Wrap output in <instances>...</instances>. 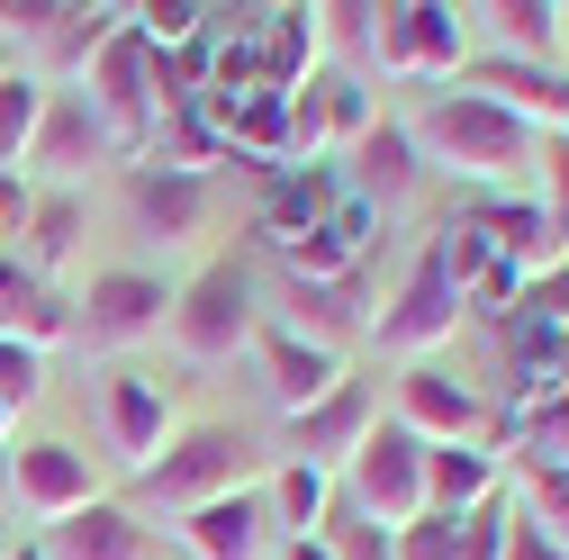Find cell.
<instances>
[{
  "instance_id": "7bdbcfd3",
  "label": "cell",
  "mask_w": 569,
  "mask_h": 560,
  "mask_svg": "<svg viewBox=\"0 0 569 560\" xmlns=\"http://www.w3.org/2000/svg\"><path fill=\"white\" fill-rule=\"evenodd\" d=\"M0 507H10V452H0Z\"/></svg>"
},
{
  "instance_id": "ab89813d",
  "label": "cell",
  "mask_w": 569,
  "mask_h": 560,
  "mask_svg": "<svg viewBox=\"0 0 569 560\" xmlns=\"http://www.w3.org/2000/svg\"><path fill=\"white\" fill-rule=\"evenodd\" d=\"M10 73H28V63H19V46H10V37H0V82H10Z\"/></svg>"
},
{
  "instance_id": "3957f363",
  "label": "cell",
  "mask_w": 569,
  "mask_h": 560,
  "mask_svg": "<svg viewBox=\"0 0 569 560\" xmlns=\"http://www.w3.org/2000/svg\"><path fill=\"white\" fill-rule=\"evenodd\" d=\"M253 334H262V280L244 253H218V262H199L181 290H172V343H181V362H236L253 353Z\"/></svg>"
},
{
  "instance_id": "ee69618b",
  "label": "cell",
  "mask_w": 569,
  "mask_h": 560,
  "mask_svg": "<svg viewBox=\"0 0 569 560\" xmlns=\"http://www.w3.org/2000/svg\"><path fill=\"white\" fill-rule=\"evenodd\" d=\"M0 560H10V542H0Z\"/></svg>"
},
{
  "instance_id": "44dd1931",
  "label": "cell",
  "mask_w": 569,
  "mask_h": 560,
  "mask_svg": "<svg viewBox=\"0 0 569 560\" xmlns=\"http://www.w3.org/2000/svg\"><path fill=\"white\" fill-rule=\"evenodd\" d=\"M371 271H343V280H290V334L308 343H335L343 353V334L352 326H371Z\"/></svg>"
},
{
  "instance_id": "30bf717a",
  "label": "cell",
  "mask_w": 569,
  "mask_h": 560,
  "mask_svg": "<svg viewBox=\"0 0 569 560\" xmlns=\"http://www.w3.org/2000/svg\"><path fill=\"white\" fill-rule=\"evenodd\" d=\"M371 63L380 73H452L461 63V10L443 0H380V37H371Z\"/></svg>"
},
{
  "instance_id": "83f0119b",
  "label": "cell",
  "mask_w": 569,
  "mask_h": 560,
  "mask_svg": "<svg viewBox=\"0 0 569 560\" xmlns=\"http://www.w3.org/2000/svg\"><path fill=\"white\" fill-rule=\"evenodd\" d=\"M37 118H46V82H37V73H10V82H0V172L28 163Z\"/></svg>"
},
{
  "instance_id": "b9f144b4",
  "label": "cell",
  "mask_w": 569,
  "mask_h": 560,
  "mask_svg": "<svg viewBox=\"0 0 569 560\" xmlns=\"http://www.w3.org/2000/svg\"><path fill=\"white\" fill-rule=\"evenodd\" d=\"M10 426H19V416H10V407H0V452H10Z\"/></svg>"
},
{
  "instance_id": "ffe728a7",
  "label": "cell",
  "mask_w": 569,
  "mask_h": 560,
  "mask_svg": "<svg viewBox=\"0 0 569 560\" xmlns=\"http://www.w3.org/2000/svg\"><path fill=\"white\" fill-rule=\"evenodd\" d=\"M488 498H507L488 443H425V516H479Z\"/></svg>"
},
{
  "instance_id": "6da1fadb",
  "label": "cell",
  "mask_w": 569,
  "mask_h": 560,
  "mask_svg": "<svg viewBox=\"0 0 569 560\" xmlns=\"http://www.w3.org/2000/svg\"><path fill=\"white\" fill-rule=\"evenodd\" d=\"M416 154L452 163L479 190H507V181H525L542 163V127H525L516 109H497L479 91H443V100H425V118H416Z\"/></svg>"
},
{
  "instance_id": "4fadbf2b",
  "label": "cell",
  "mask_w": 569,
  "mask_h": 560,
  "mask_svg": "<svg viewBox=\"0 0 569 560\" xmlns=\"http://www.w3.org/2000/svg\"><path fill=\"white\" fill-rule=\"evenodd\" d=\"M371 426H380V398H371V380H343L335 398H317L308 416H290V461H308V470L343 479V461L371 443Z\"/></svg>"
},
{
  "instance_id": "60d3db41",
  "label": "cell",
  "mask_w": 569,
  "mask_h": 560,
  "mask_svg": "<svg viewBox=\"0 0 569 560\" xmlns=\"http://www.w3.org/2000/svg\"><path fill=\"white\" fill-rule=\"evenodd\" d=\"M10 560H46V551H37V542H10Z\"/></svg>"
},
{
  "instance_id": "9a60e30c",
  "label": "cell",
  "mask_w": 569,
  "mask_h": 560,
  "mask_svg": "<svg viewBox=\"0 0 569 560\" xmlns=\"http://www.w3.org/2000/svg\"><path fill=\"white\" fill-rule=\"evenodd\" d=\"M398 426L416 443H479V389L452 380L443 362H407L398 371Z\"/></svg>"
},
{
  "instance_id": "ac0fdd59",
  "label": "cell",
  "mask_w": 569,
  "mask_h": 560,
  "mask_svg": "<svg viewBox=\"0 0 569 560\" xmlns=\"http://www.w3.org/2000/svg\"><path fill=\"white\" fill-rule=\"evenodd\" d=\"M470 91L497 100V109H516L525 127L542 136H569V73H551V63H516V54H479L470 63Z\"/></svg>"
},
{
  "instance_id": "836d02e7",
  "label": "cell",
  "mask_w": 569,
  "mask_h": 560,
  "mask_svg": "<svg viewBox=\"0 0 569 560\" xmlns=\"http://www.w3.org/2000/svg\"><path fill=\"white\" fill-rule=\"evenodd\" d=\"M542 227H551V244L569 253V136H542Z\"/></svg>"
},
{
  "instance_id": "cb8c5ba5",
  "label": "cell",
  "mask_w": 569,
  "mask_h": 560,
  "mask_svg": "<svg viewBox=\"0 0 569 560\" xmlns=\"http://www.w3.org/2000/svg\"><path fill=\"white\" fill-rule=\"evenodd\" d=\"M82 227H91V208H82V190H37V208H28V227H19V262L37 271V280H54L63 262L82 253Z\"/></svg>"
},
{
  "instance_id": "f35d334b",
  "label": "cell",
  "mask_w": 569,
  "mask_h": 560,
  "mask_svg": "<svg viewBox=\"0 0 569 560\" xmlns=\"http://www.w3.org/2000/svg\"><path fill=\"white\" fill-rule=\"evenodd\" d=\"M271 560H335V551H326V542H317V533H308V542H280V551H271Z\"/></svg>"
},
{
  "instance_id": "484cf974",
  "label": "cell",
  "mask_w": 569,
  "mask_h": 560,
  "mask_svg": "<svg viewBox=\"0 0 569 560\" xmlns=\"http://www.w3.org/2000/svg\"><path fill=\"white\" fill-rule=\"evenodd\" d=\"M118 28H127V10H91V0H63L54 37L37 46V54H46V73H73V82H82V63H91V54H100Z\"/></svg>"
},
{
  "instance_id": "8992f818",
  "label": "cell",
  "mask_w": 569,
  "mask_h": 560,
  "mask_svg": "<svg viewBox=\"0 0 569 560\" xmlns=\"http://www.w3.org/2000/svg\"><path fill=\"white\" fill-rule=\"evenodd\" d=\"M163 326H172V290L136 262L91 271V290L73 299V343H91V353H127V343H146Z\"/></svg>"
},
{
  "instance_id": "277c9868",
  "label": "cell",
  "mask_w": 569,
  "mask_h": 560,
  "mask_svg": "<svg viewBox=\"0 0 569 560\" xmlns=\"http://www.w3.org/2000/svg\"><path fill=\"white\" fill-rule=\"evenodd\" d=\"M82 109L100 118V136H109V154L118 163H146V146H154V127H163V100H154V46L136 37V28H118L91 63H82Z\"/></svg>"
},
{
  "instance_id": "5b68a950",
  "label": "cell",
  "mask_w": 569,
  "mask_h": 560,
  "mask_svg": "<svg viewBox=\"0 0 569 560\" xmlns=\"http://www.w3.org/2000/svg\"><path fill=\"white\" fill-rule=\"evenodd\" d=\"M335 498H343L352 516H371L380 533H407V524L425 516V443L398 426V416H380V426H371V443L343 461Z\"/></svg>"
},
{
  "instance_id": "d6a6232c",
  "label": "cell",
  "mask_w": 569,
  "mask_h": 560,
  "mask_svg": "<svg viewBox=\"0 0 569 560\" xmlns=\"http://www.w3.org/2000/svg\"><path fill=\"white\" fill-rule=\"evenodd\" d=\"M46 398V353H37V343H19V334H0V407H37Z\"/></svg>"
},
{
  "instance_id": "f1b7e54d",
  "label": "cell",
  "mask_w": 569,
  "mask_h": 560,
  "mask_svg": "<svg viewBox=\"0 0 569 560\" xmlns=\"http://www.w3.org/2000/svg\"><path fill=\"white\" fill-rule=\"evenodd\" d=\"M208 19H218V10H199V0H146V10H127V28L146 37L154 54H181V46H199V37H208Z\"/></svg>"
},
{
  "instance_id": "e0dca14e",
  "label": "cell",
  "mask_w": 569,
  "mask_h": 560,
  "mask_svg": "<svg viewBox=\"0 0 569 560\" xmlns=\"http://www.w3.org/2000/svg\"><path fill=\"white\" fill-rule=\"evenodd\" d=\"M91 163H118L100 118L82 109V91H46V118H37V146H28V172H46L54 190H73Z\"/></svg>"
},
{
  "instance_id": "8fae6325",
  "label": "cell",
  "mask_w": 569,
  "mask_h": 560,
  "mask_svg": "<svg viewBox=\"0 0 569 560\" xmlns=\"http://www.w3.org/2000/svg\"><path fill=\"white\" fill-rule=\"evenodd\" d=\"M253 362H262V389H271V407H280V416H308L317 398H335V389H343V353H335V343L290 334L280 317H262Z\"/></svg>"
},
{
  "instance_id": "e575fe53",
  "label": "cell",
  "mask_w": 569,
  "mask_h": 560,
  "mask_svg": "<svg viewBox=\"0 0 569 560\" xmlns=\"http://www.w3.org/2000/svg\"><path fill=\"white\" fill-rule=\"evenodd\" d=\"M398 560H461V516H416L398 533Z\"/></svg>"
},
{
  "instance_id": "4dcf8cb0",
  "label": "cell",
  "mask_w": 569,
  "mask_h": 560,
  "mask_svg": "<svg viewBox=\"0 0 569 560\" xmlns=\"http://www.w3.org/2000/svg\"><path fill=\"white\" fill-rule=\"evenodd\" d=\"M335 560H398V533H380L371 516H352L343 498H335V516H326V533H317Z\"/></svg>"
},
{
  "instance_id": "603a6c76",
  "label": "cell",
  "mask_w": 569,
  "mask_h": 560,
  "mask_svg": "<svg viewBox=\"0 0 569 560\" xmlns=\"http://www.w3.org/2000/svg\"><path fill=\"white\" fill-rule=\"evenodd\" d=\"M497 37V54H516V63H560L569 46V10L560 0H488V10H461Z\"/></svg>"
},
{
  "instance_id": "7402d4cb",
  "label": "cell",
  "mask_w": 569,
  "mask_h": 560,
  "mask_svg": "<svg viewBox=\"0 0 569 560\" xmlns=\"http://www.w3.org/2000/svg\"><path fill=\"white\" fill-rule=\"evenodd\" d=\"M0 334H19V343H63L73 334V299L54 290V280H37L19 253H0Z\"/></svg>"
},
{
  "instance_id": "7c38bea8",
  "label": "cell",
  "mask_w": 569,
  "mask_h": 560,
  "mask_svg": "<svg viewBox=\"0 0 569 560\" xmlns=\"http://www.w3.org/2000/svg\"><path fill=\"white\" fill-rule=\"evenodd\" d=\"M100 434H109V452H118L127 479H136V470L172 443V398H163V380H154V371H109V380H100Z\"/></svg>"
},
{
  "instance_id": "2e32d148",
  "label": "cell",
  "mask_w": 569,
  "mask_h": 560,
  "mask_svg": "<svg viewBox=\"0 0 569 560\" xmlns=\"http://www.w3.org/2000/svg\"><path fill=\"white\" fill-rule=\"evenodd\" d=\"M37 551H46V560H163L154 524L136 516L127 498H100V507H82V516L46 524V542H37Z\"/></svg>"
},
{
  "instance_id": "ba28073f",
  "label": "cell",
  "mask_w": 569,
  "mask_h": 560,
  "mask_svg": "<svg viewBox=\"0 0 569 560\" xmlns=\"http://www.w3.org/2000/svg\"><path fill=\"white\" fill-rule=\"evenodd\" d=\"M10 498H19L28 516L63 524V516L100 507V470H91L82 443H63V434H28V443L10 452Z\"/></svg>"
},
{
  "instance_id": "5bb4252c",
  "label": "cell",
  "mask_w": 569,
  "mask_h": 560,
  "mask_svg": "<svg viewBox=\"0 0 569 560\" xmlns=\"http://www.w3.org/2000/svg\"><path fill=\"white\" fill-rule=\"evenodd\" d=\"M172 542H181L190 560H271L280 524H271V507H262V488H236V498H208V507L172 516Z\"/></svg>"
},
{
  "instance_id": "8d00e7d4",
  "label": "cell",
  "mask_w": 569,
  "mask_h": 560,
  "mask_svg": "<svg viewBox=\"0 0 569 560\" xmlns=\"http://www.w3.org/2000/svg\"><path fill=\"white\" fill-rule=\"evenodd\" d=\"M507 560H569V551H560V542H551V533H542V524L507 498Z\"/></svg>"
},
{
  "instance_id": "9c48e42d",
  "label": "cell",
  "mask_w": 569,
  "mask_h": 560,
  "mask_svg": "<svg viewBox=\"0 0 569 560\" xmlns=\"http://www.w3.org/2000/svg\"><path fill=\"white\" fill-rule=\"evenodd\" d=\"M208 208H218V181L199 163H136L127 172V218L146 244H190L208 227Z\"/></svg>"
},
{
  "instance_id": "7a4b0ae2",
  "label": "cell",
  "mask_w": 569,
  "mask_h": 560,
  "mask_svg": "<svg viewBox=\"0 0 569 560\" xmlns=\"http://www.w3.org/2000/svg\"><path fill=\"white\" fill-rule=\"evenodd\" d=\"M262 479V443L244 434V426H181L146 470H136L127 488L136 498L127 507H163V516H190V507H208V498H236V488H253Z\"/></svg>"
},
{
  "instance_id": "d590c367",
  "label": "cell",
  "mask_w": 569,
  "mask_h": 560,
  "mask_svg": "<svg viewBox=\"0 0 569 560\" xmlns=\"http://www.w3.org/2000/svg\"><path fill=\"white\" fill-rule=\"evenodd\" d=\"M461 560H507V498H488L479 516H461Z\"/></svg>"
},
{
  "instance_id": "d4e9b609",
  "label": "cell",
  "mask_w": 569,
  "mask_h": 560,
  "mask_svg": "<svg viewBox=\"0 0 569 560\" xmlns=\"http://www.w3.org/2000/svg\"><path fill=\"white\" fill-rule=\"evenodd\" d=\"M262 507H271V524L290 533V542H308V533H326V516H335V479L308 470V461H280L271 488H262Z\"/></svg>"
},
{
  "instance_id": "f546056e",
  "label": "cell",
  "mask_w": 569,
  "mask_h": 560,
  "mask_svg": "<svg viewBox=\"0 0 569 560\" xmlns=\"http://www.w3.org/2000/svg\"><path fill=\"white\" fill-rule=\"evenodd\" d=\"M516 507H525V516H533V524H542V533L569 551V470H560V461H525Z\"/></svg>"
},
{
  "instance_id": "4316f807",
  "label": "cell",
  "mask_w": 569,
  "mask_h": 560,
  "mask_svg": "<svg viewBox=\"0 0 569 560\" xmlns=\"http://www.w3.org/2000/svg\"><path fill=\"white\" fill-rule=\"evenodd\" d=\"M299 100H308V118H317L326 146H352V136L371 127V91L352 82V73H308V82H299Z\"/></svg>"
},
{
  "instance_id": "1f68e13d",
  "label": "cell",
  "mask_w": 569,
  "mask_h": 560,
  "mask_svg": "<svg viewBox=\"0 0 569 560\" xmlns=\"http://www.w3.org/2000/svg\"><path fill=\"white\" fill-rule=\"evenodd\" d=\"M525 461H560L569 470V380L542 407H525Z\"/></svg>"
},
{
  "instance_id": "74e56055",
  "label": "cell",
  "mask_w": 569,
  "mask_h": 560,
  "mask_svg": "<svg viewBox=\"0 0 569 560\" xmlns=\"http://www.w3.org/2000/svg\"><path fill=\"white\" fill-rule=\"evenodd\" d=\"M28 208H37V190L19 181V172H0V236L19 244V227H28Z\"/></svg>"
},
{
  "instance_id": "52a82bcc",
  "label": "cell",
  "mask_w": 569,
  "mask_h": 560,
  "mask_svg": "<svg viewBox=\"0 0 569 560\" xmlns=\"http://www.w3.org/2000/svg\"><path fill=\"white\" fill-rule=\"evenodd\" d=\"M461 290H452V271H443V253L425 244L416 253V271L398 280V299L371 317V334H380V353H407V362H435L443 343H452V326H461Z\"/></svg>"
},
{
  "instance_id": "d6986e66",
  "label": "cell",
  "mask_w": 569,
  "mask_h": 560,
  "mask_svg": "<svg viewBox=\"0 0 569 560\" xmlns=\"http://www.w3.org/2000/svg\"><path fill=\"white\" fill-rule=\"evenodd\" d=\"M416 127H398V118H371L362 136L343 146V190L362 199V208H398L407 190H416Z\"/></svg>"
}]
</instances>
